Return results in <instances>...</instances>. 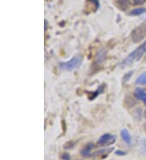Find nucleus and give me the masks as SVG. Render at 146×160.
<instances>
[{"label":"nucleus","mask_w":146,"mask_h":160,"mask_svg":"<svg viewBox=\"0 0 146 160\" xmlns=\"http://www.w3.org/2000/svg\"><path fill=\"white\" fill-rule=\"evenodd\" d=\"M121 137H122L123 140L127 144H130L132 142V137H131L130 133H129L127 129H122V131H121Z\"/></svg>","instance_id":"1a4fd4ad"},{"label":"nucleus","mask_w":146,"mask_h":160,"mask_svg":"<svg viewBox=\"0 0 146 160\" xmlns=\"http://www.w3.org/2000/svg\"><path fill=\"white\" fill-rule=\"evenodd\" d=\"M143 47H144V50H145V52H146V41H144V43L143 44Z\"/></svg>","instance_id":"6ab92c4d"},{"label":"nucleus","mask_w":146,"mask_h":160,"mask_svg":"<svg viewBox=\"0 0 146 160\" xmlns=\"http://www.w3.org/2000/svg\"><path fill=\"white\" fill-rule=\"evenodd\" d=\"M115 154H116V155H119V156H123V155H125L127 153L125 152V151H123V150H116L115 152Z\"/></svg>","instance_id":"dca6fc26"},{"label":"nucleus","mask_w":146,"mask_h":160,"mask_svg":"<svg viewBox=\"0 0 146 160\" xmlns=\"http://www.w3.org/2000/svg\"><path fill=\"white\" fill-rule=\"evenodd\" d=\"M140 151H141V153H143V154H146V144L143 146V147L141 148Z\"/></svg>","instance_id":"a211bd4d"},{"label":"nucleus","mask_w":146,"mask_h":160,"mask_svg":"<svg viewBox=\"0 0 146 160\" xmlns=\"http://www.w3.org/2000/svg\"><path fill=\"white\" fill-rule=\"evenodd\" d=\"M115 142V137L114 135L110 133H105L101 135L99 139L97 140V144L99 146H109V145L114 144Z\"/></svg>","instance_id":"20e7f679"},{"label":"nucleus","mask_w":146,"mask_h":160,"mask_svg":"<svg viewBox=\"0 0 146 160\" xmlns=\"http://www.w3.org/2000/svg\"><path fill=\"white\" fill-rule=\"evenodd\" d=\"M144 118H146V110L144 111Z\"/></svg>","instance_id":"412c9836"},{"label":"nucleus","mask_w":146,"mask_h":160,"mask_svg":"<svg viewBox=\"0 0 146 160\" xmlns=\"http://www.w3.org/2000/svg\"><path fill=\"white\" fill-rule=\"evenodd\" d=\"M145 12L146 10L143 8H136V9H133V10L130 12V14L132 16H140V15L145 13Z\"/></svg>","instance_id":"9b49d317"},{"label":"nucleus","mask_w":146,"mask_h":160,"mask_svg":"<svg viewBox=\"0 0 146 160\" xmlns=\"http://www.w3.org/2000/svg\"><path fill=\"white\" fill-rule=\"evenodd\" d=\"M75 146V142H73V141H71V142H68L65 143L64 145V149H66V150H68V149H71L72 148V147H74Z\"/></svg>","instance_id":"4468645a"},{"label":"nucleus","mask_w":146,"mask_h":160,"mask_svg":"<svg viewBox=\"0 0 146 160\" xmlns=\"http://www.w3.org/2000/svg\"><path fill=\"white\" fill-rule=\"evenodd\" d=\"M146 53L145 50H144V47L141 45L140 47H138L136 50H134L133 52L130 53V54L124 59V60L121 62V66L122 67H127V66H130L133 63L134 61H138L140 60V58H142V56L144 55V53Z\"/></svg>","instance_id":"f03ea898"},{"label":"nucleus","mask_w":146,"mask_h":160,"mask_svg":"<svg viewBox=\"0 0 146 160\" xmlns=\"http://www.w3.org/2000/svg\"><path fill=\"white\" fill-rule=\"evenodd\" d=\"M129 0H117L116 2L119 3L118 7L121 8V10H127V4H128Z\"/></svg>","instance_id":"f8f14e48"},{"label":"nucleus","mask_w":146,"mask_h":160,"mask_svg":"<svg viewBox=\"0 0 146 160\" xmlns=\"http://www.w3.org/2000/svg\"><path fill=\"white\" fill-rule=\"evenodd\" d=\"M103 92H104V84H102V85H101L99 88H97L95 92H88V98H89V100H94V99L98 96V95H100V94L102 93Z\"/></svg>","instance_id":"423d86ee"},{"label":"nucleus","mask_w":146,"mask_h":160,"mask_svg":"<svg viewBox=\"0 0 146 160\" xmlns=\"http://www.w3.org/2000/svg\"><path fill=\"white\" fill-rule=\"evenodd\" d=\"M94 146L93 143H89L82 149V150L80 151V154L83 157H89L91 156V150L92 149L94 148Z\"/></svg>","instance_id":"6e6552de"},{"label":"nucleus","mask_w":146,"mask_h":160,"mask_svg":"<svg viewBox=\"0 0 146 160\" xmlns=\"http://www.w3.org/2000/svg\"><path fill=\"white\" fill-rule=\"evenodd\" d=\"M61 158H62V160H71L70 154L66 152L63 153V154L61 155Z\"/></svg>","instance_id":"2eb2a0df"},{"label":"nucleus","mask_w":146,"mask_h":160,"mask_svg":"<svg viewBox=\"0 0 146 160\" xmlns=\"http://www.w3.org/2000/svg\"><path fill=\"white\" fill-rule=\"evenodd\" d=\"M146 0H136L135 1V4H142L143 2H145Z\"/></svg>","instance_id":"f3484780"},{"label":"nucleus","mask_w":146,"mask_h":160,"mask_svg":"<svg viewBox=\"0 0 146 160\" xmlns=\"http://www.w3.org/2000/svg\"><path fill=\"white\" fill-rule=\"evenodd\" d=\"M82 62H83V57L80 54H76L68 62L59 63V68L66 71H72L79 68L82 64Z\"/></svg>","instance_id":"f257e3e1"},{"label":"nucleus","mask_w":146,"mask_h":160,"mask_svg":"<svg viewBox=\"0 0 146 160\" xmlns=\"http://www.w3.org/2000/svg\"><path fill=\"white\" fill-rule=\"evenodd\" d=\"M114 150V148H109V149H104V150H97L96 152H94V154H91V156H100L102 157L101 158H105V157H106L110 153Z\"/></svg>","instance_id":"0eeeda50"},{"label":"nucleus","mask_w":146,"mask_h":160,"mask_svg":"<svg viewBox=\"0 0 146 160\" xmlns=\"http://www.w3.org/2000/svg\"><path fill=\"white\" fill-rule=\"evenodd\" d=\"M135 97L137 99V100H140L141 101H143L144 103V104H146V92L141 88H136L135 89L134 92Z\"/></svg>","instance_id":"39448f33"},{"label":"nucleus","mask_w":146,"mask_h":160,"mask_svg":"<svg viewBox=\"0 0 146 160\" xmlns=\"http://www.w3.org/2000/svg\"><path fill=\"white\" fill-rule=\"evenodd\" d=\"M132 74H133L132 70H131V71L127 72V74H125L124 77H123V82H127V81H128L129 79H130L131 77H132Z\"/></svg>","instance_id":"ddd939ff"},{"label":"nucleus","mask_w":146,"mask_h":160,"mask_svg":"<svg viewBox=\"0 0 146 160\" xmlns=\"http://www.w3.org/2000/svg\"><path fill=\"white\" fill-rule=\"evenodd\" d=\"M136 83L139 85H146V72L142 73L139 75L136 80Z\"/></svg>","instance_id":"9d476101"},{"label":"nucleus","mask_w":146,"mask_h":160,"mask_svg":"<svg viewBox=\"0 0 146 160\" xmlns=\"http://www.w3.org/2000/svg\"><path fill=\"white\" fill-rule=\"evenodd\" d=\"M144 129L145 130V132H146V123L144 125Z\"/></svg>","instance_id":"aec40b11"},{"label":"nucleus","mask_w":146,"mask_h":160,"mask_svg":"<svg viewBox=\"0 0 146 160\" xmlns=\"http://www.w3.org/2000/svg\"><path fill=\"white\" fill-rule=\"evenodd\" d=\"M146 37V23H143L133 29L131 34L132 40L134 43H139L142 41Z\"/></svg>","instance_id":"7ed1b4c3"}]
</instances>
